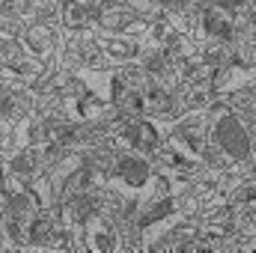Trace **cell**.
<instances>
[{
    "label": "cell",
    "mask_w": 256,
    "mask_h": 253,
    "mask_svg": "<svg viewBox=\"0 0 256 253\" xmlns=\"http://www.w3.org/2000/svg\"><path fill=\"white\" fill-rule=\"evenodd\" d=\"M214 140L230 158H248L250 155V134L236 114H224L214 126Z\"/></svg>",
    "instance_id": "obj_1"
},
{
    "label": "cell",
    "mask_w": 256,
    "mask_h": 253,
    "mask_svg": "<svg viewBox=\"0 0 256 253\" xmlns=\"http://www.w3.org/2000/svg\"><path fill=\"white\" fill-rule=\"evenodd\" d=\"M116 173L126 179L131 188H140V185L149 182V161L140 158V155H126V158H120Z\"/></svg>",
    "instance_id": "obj_2"
}]
</instances>
